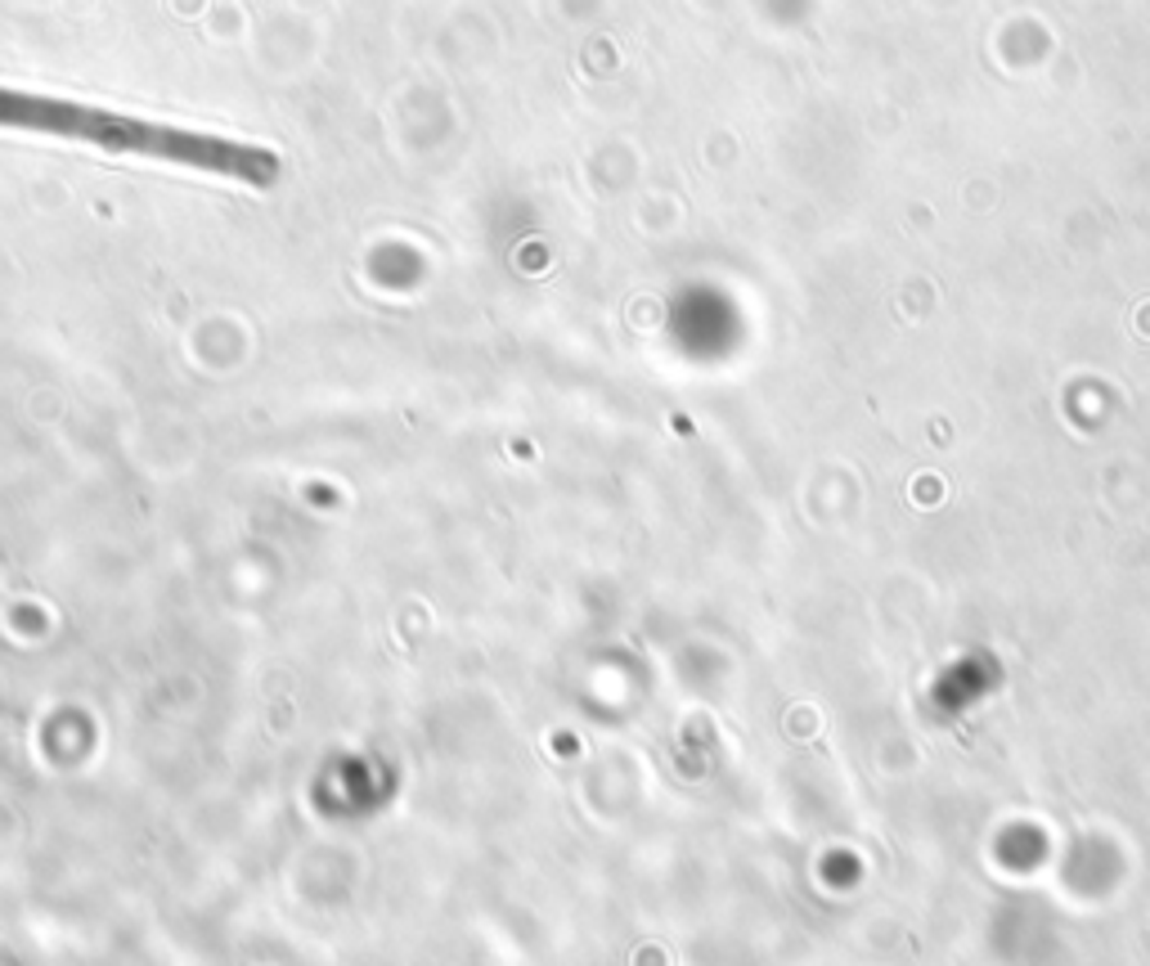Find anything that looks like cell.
I'll return each mask as SVG.
<instances>
[{
  "label": "cell",
  "mask_w": 1150,
  "mask_h": 966,
  "mask_svg": "<svg viewBox=\"0 0 1150 966\" xmlns=\"http://www.w3.org/2000/svg\"><path fill=\"white\" fill-rule=\"evenodd\" d=\"M0 131L50 135L63 144L99 148V154H113V158L167 162V167H184L198 176L247 184V190H270L283 171L279 154L266 144L140 118V113H122V108H104L86 99H68V95L23 90V86H0Z\"/></svg>",
  "instance_id": "1"
}]
</instances>
